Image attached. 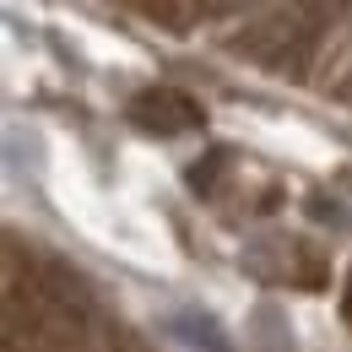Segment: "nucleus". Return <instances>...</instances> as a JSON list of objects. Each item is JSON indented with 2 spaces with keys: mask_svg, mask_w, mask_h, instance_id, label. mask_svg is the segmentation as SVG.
<instances>
[{
  "mask_svg": "<svg viewBox=\"0 0 352 352\" xmlns=\"http://www.w3.org/2000/svg\"><path fill=\"white\" fill-rule=\"evenodd\" d=\"M168 331H174L179 342L201 347V352H228V336H222V325L206 314V309H184V314H174V320H168Z\"/></svg>",
  "mask_w": 352,
  "mask_h": 352,
  "instance_id": "obj_1",
  "label": "nucleus"
}]
</instances>
